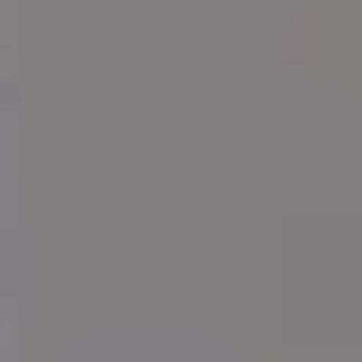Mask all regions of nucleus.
<instances>
[]
</instances>
